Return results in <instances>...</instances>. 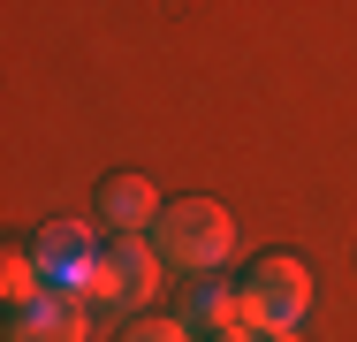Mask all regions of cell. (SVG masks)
Instances as JSON below:
<instances>
[{
	"instance_id": "1",
	"label": "cell",
	"mask_w": 357,
	"mask_h": 342,
	"mask_svg": "<svg viewBox=\"0 0 357 342\" xmlns=\"http://www.w3.org/2000/svg\"><path fill=\"white\" fill-rule=\"evenodd\" d=\"M236 297H243V335L259 342H296V320H304V304H312V274L296 251H259L243 281H236Z\"/></svg>"
},
{
	"instance_id": "2",
	"label": "cell",
	"mask_w": 357,
	"mask_h": 342,
	"mask_svg": "<svg viewBox=\"0 0 357 342\" xmlns=\"http://www.w3.org/2000/svg\"><path fill=\"white\" fill-rule=\"evenodd\" d=\"M144 244L160 251V267H183V274H213L220 259H228V244H236V221H228V213H220L213 198H167Z\"/></svg>"
},
{
	"instance_id": "3",
	"label": "cell",
	"mask_w": 357,
	"mask_h": 342,
	"mask_svg": "<svg viewBox=\"0 0 357 342\" xmlns=\"http://www.w3.org/2000/svg\"><path fill=\"white\" fill-rule=\"evenodd\" d=\"M23 251H31V267L46 274V289H61V297H84V304H91V274H99V251H107V244H99L84 221H46Z\"/></svg>"
},
{
	"instance_id": "4",
	"label": "cell",
	"mask_w": 357,
	"mask_h": 342,
	"mask_svg": "<svg viewBox=\"0 0 357 342\" xmlns=\"http://www.w3.org/2000/svg\"><path fill=\"white\" fill-rule=\"evenodd\" d=\"M160 289V251L144 236H107L99 274H91V304H114V312H144Z\"/></svg>"
},
{
	"instance_id": "5",
	"label": "cell",
	"mask_w": 357,
	"mask_h": 342,
	"mask_svg": "<svg viewBox=\"0 0 357 342\" xmlns=\"http://www.w3.org/2000/svg\"><path fill=\"white\" fill-rule=\"evenodd\" d=\"M8 342H84V297L46 289V297L15 304L8 312Z\"/></svg>"
},
{
	"instance_id": "6",
	"label": "cell",
	"mask_w": 357,
	"mask_h": 342,
	"mask_svg": "<svg viewBox=\"0 0 357 342\" xmlns=\"http://www.w3.org/2000/svg\"><path fill=\"white\" fill-rule=\"evenodd\" d=\"M160 205L167 198H160L144 175H107V183H99V221H107L114 236H152Z\"/></svg>"
},
{
	"instance_id": "7",
	"label": "cell",
	"mask_w": 357,
	"mask_h": 342,
	"mask_svg": "<svg viewBox=\"0 0 357 342\" xmlns=\"http://www.w3.org/2000/svg\"><path fill=\"white\" fill-rule=\"evenodd\" d=\"M183 327H206V335H243V297L220 281V274H198L190 289H183Z\"/></svg>"
},
{
	"instance_id": "8",
	"label": "cell",
	"mask_w": 357,
	"mask_h": 342,
	"mask_svg": "<svg viewBox=\"0 0 357 342\" xmlns=\"http://www.w3.org/2000/svg\"><path fill=\"white\" fill-rule=\"evenodd\" d=\"M0 289H8V312H15V304H31V297H46V274L31 267V251H8V267H0Z\"/></svg>"
},
{
	"instance_id": "9",
	"label": "cell",
	"mask_w": 357,
	"mask_h": 342,
	"mask_svg": "<svg viewBox=\"0 0 357 342\" xmlns=\"http://www.w3.org/2000/svg\"><path fill=\"white\" fill-rule=\"evenodd\" d=\"M114 342H190V327L183 320H130Z\"/></svg>"
},
{
	"instance_id": "10",
	"label": "cell",
	"mask_w": 357,
	"mask_h": 342,
	"mask_svg": "<svg viewBox=\"0 0 357 342\" xmlns=\"http://www.w3.org/2000/svg\"><path fill=\"white\" fill-rule=\"evenodd\" d=\"M220 342H259V335H220Z\"/></svg>"
}]
</instances>
